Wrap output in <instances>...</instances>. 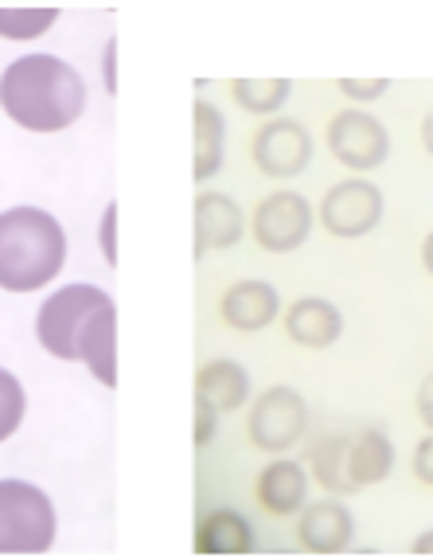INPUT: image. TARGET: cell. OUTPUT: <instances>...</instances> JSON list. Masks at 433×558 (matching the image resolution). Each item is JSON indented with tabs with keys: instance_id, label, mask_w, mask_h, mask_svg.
<instances>
[{
	"instance_id": "obj_12",
	"label": "cell",
	"mask_w": 433,
	"mask_h": 558,
	"mask_svg": "<svg viewBox=\"0 0 433 558\" xmlns=\"http://www.w3.org/2000/svg\"><path fill=\"white\" fill-rule=\"evenodd\" d=\"M297 535H301V547L313 555H340L356 535V520L340 500H316L313 508H304Z\"/></svg>"
},
{
	"instance_id": "obj_5",
	"label": "cell",
	"mask_w": 433,
	"mask_h": 558,
	"mask_svg": "<svg viewBox=\"0 0 433 558\" xmlns=\"http://www.w3.org/2000/svg\"><path fill=\"white\" fill-rule=\"evenodd\" d=\"M309 426V407L293 387H269L254 399L250 407V446L266 449V453H281V449L297 446Z\"/></svg>"
},
{
	"instance_id": "obj_10",
	"label": "cell",
	"mask_w": 433,
	"mask_h": 558,
	"mask_svg": "<svg viewBox=\"0 0 433 558\" xmlns=\"http://www.w3.org/2000/svg\"><path fill=\"white\" fill-rule=\"evenodd\" d=\"M242 207L231 196L219 192H203L195 199V258H203L207 251H231L234 242L242 239L246 223Z\"/></svg>"
},
{
	"instance_id": "obj_29",
	"label": "cell",
	"mask_w": 433,
	"mask_h": 558,
	"mask_svg": "<svg viewBox=\"0 0 433 558\" xmlns=\"http://www.w3.org/2000/svg\"><path fill=\"white\" fill-rule=\"evenodd\" d=\"M422 145L433 153V110L425 113V121H422Z\"/></svg>"
},
{
	"instance_id": "obj_9",
	"label": "cell",
	"mask_w": 433,
	"mask_h": 558,
	"mask_svg": "<svg viewBox=\"0 0 433 558\" xmlns=\"http://www.w3.org/2000/svg\"><path fill=\"white\" fill-rule=\"evenodd\" d=\"M378 219H383V192L368 180H344V184L328 187L321 204V223L336 239H360V234L375 231Z\"/></svg>"
},
{
	"instance_id": "obj_13",
	"label": "cell",
	"mask_w": 433,
	"mask_h": 558,
	"mask_svg": "<svg viewBox=\"0 0 433 558\" xmlns=\"http://www.w3.org/2000/svg\"><path fill=\"white\" fill-rule=\"evenodd\" d=\"M286 332L293 344L301 348H328L340 340L344 332V317L340 308L333 301H321V298H301L289 305L286 313Z\"/></svg>"
},
{
	"instance_id": "obj_17",
	"label": "cell",
	"mask_w": 433,
	"mask_h": 558,
	"mask_svg": "<svg viewBox=\"0 0 433 558\" xmlns=\"http://www.w3.org/2000/svg\"><path fill=\"white\" fill-rule=\"evenodd\" d=\"M390 469H395V446H390L387 434L368 429V434H360L356 441H348V476L356 488L387 481Z\"/></svg>"
},
{
	"instance_id": "obj_1",
	"label": "cell",
	"mask_w": 433,
	"mask_h": 558,
	"mask_svg": "<svg viewBox=\"0 0 433 558\" xmlns=\"http://www.w3.org/2000/svg\"><path fill=\"white\" fill-rule=\"evenodd\" d=\"M36 336L56 360L86 363L101 387H118V308L106 289L63 286L51 293L39 308Z\"/></svg>"
},
{
	"instance_id": "obj_20",
	"label": "cell",
	"mask_w": 433,
	"mask_h": 558,
	"mask_svg": "<svg viewBox=\"0 0 433 558\" xmlns=\"http://www.w3.org/2000/svg\"><path fill=\"white\" fill-rule=\"evenodd\" d=\"M234 98H239L242 110L250 113H274L286 106L293 83L289 78H234L231 83Z\"/></svg>"
},
{
	"instance_id": "obj_24",
	"label": "cell",
	"mask_w": 433,
	"mask_h": 558,
	"mask_svg": "<svg viewBox=\"0 0 433 558\" xmlns=\"http://www.w3.org/2000/svg\"><path fill=\"white\" fill-rule=\"evenodd\" d=\"M340 90L351 94V98H363V102H371V98H383V94L390 90L387 78H375V83H360V78H340Z\"/></svg>"
},
{
	"instance_id": "obj_15",
	"label": "cell",
	"mask_w": 433,
	"mask_h": 558,
	"mask_svg": "<svg viewBox=\"0 0 433 558\" xmlns=\"http://www.w3.org/2000/svg\"><path fill=\"white\" fill-rule=\"evenodd\" d=\"M304 493H309V476L297 461H274L262 469L258 476V500L269 515H293L304 508Z\"/></svg>"
},
{
	"instance_id": "obj_21",
	"label": "cell",
	"mask_w": 433,
	"mask_h": 558,
	"mask_svg": "<svg viewBox=\"0 0 433 558\" xmlns=\"http://www.w3.org/2000/svg\"><path fill=\"white\" fill-rule=\"evenodd\" d=\"M59 20L56 9H0V36L36 39Z\"/></svg>"
},
{
	"instance_id": "obj_8",
	"label": "cell",
	"mask_w": 433,
	"mask_h": 558,
	"mask_svg": "<svg viewBox=\"0 0 433 558\" xmlns=\"http://www.w3.org/2000/svg\"><path fill=\"white\" fill-rule=\"evenodd\" d=\"M250 157H254V165H258L266 177L289 180V177H297V172H304L309 160H313V137H309V130H304L301 121L274 118L254 133Z\"/></svg>"
},
{
	"instance_id": "obj_14",
	"label": "cell",
	"mask_w": 433,
	"mask_h": 558,
	"mask_svg": "<svg viewBox=\"0 0 433 558\" xmlns=\"http://www.w3.org/2000/svg\"><path fill=\"white\" fill-rule=\"evenodd\" d=\"M254 550V527L231 508L207 512L195 527V555H250Z\"/></svg>"
},
{
	"instance_id": "obj_30",
	"label": "cell",
	"mask_w": 433,
	"mask_h": 558,
	"mask_svg": "<svg viewBox=\"0 0 433 558\" xmlns=\"http://www.w3.org/2000/svg\"><path fill=\"white\" fill-rule=\"evenodd\" d=\"M422 262H425V270L433 274V234H430V239L422 242Z\"/></svg>"
},
{
	"instance_id": "obj_11",
	"label": "cell",
	"mask_w": 433,
	"mask_h": 558,
	"mask_svg": "<svg viewBox=\"0 0 433 558\" xmlns=\"http://www.w3.org/2000/svg\"><path fill=\"white\" fill-rule=\"evenodd\" d=\"M277 289L266 281H239L219 298V320L234 332H258L277 317Z\"/></svg>"
},
{
	"instance_id": "obj_3",
	"label": "cell",
	"mask_w": 433,
	"mask_h": 558,
	"mask_svg": "<svg viewBox=\"0 0 433 558\" xmlns=\"http://www.w3.org/2000/svg\"><path fill=\"white\" fill-rule=\"evenodd\" d=\"M67 262V234L56 215L12 207L0 215V289L32 293L56 281Z\"/></svg>"
},
{
	"instance_id": "obj_26",
	"label": "cell",
	"mask_w": 433,
	"mask_h": 558,
	"mask_svg": "<svg viewBox=\"0 0 433 558\" xmlns=\"http://www.w3.org/2000/svg\"><path fill=\"white\" fill-rule=\"evenodd\" d=\"M418 414H422V422L433 429V375H425L422 387H418Z\"/></svg>"
},
{
	"instance_id": "obj_19",
	"label": "cell",
	"mask_w": 433,
	"mask_h": 558,
	"mask_svg": "<svg viewBox=\"0 0 433 558\" xmlns=\"http://www.w3.org/2000/svg\"><path fill=\"white\" fill-rule=\"evenodd\" d=\"M309 465H313V476L328 493H360L348 476V438H321L309 449Z\"/></svg>"
},
{
	"instance_id": "obj_4",
	"label": "cell",
	"mask_w": 433,
	"mask_h": 558,
	"mask_svg": "<svg viewBox=\"0 0 433 558\" xmlns=\"http://www.w3.org/2000/svg\"><path fill=\"white\" fill-rule=\"evenodd\" d=\"M56 543V508L28 481H0V555H44Z\"/></svg>"
},
{
	"instance_id": "obj_22",
	"label": "cell",
	"mask_w": 433,
	"mask_h": 558,
	"mask_svg": "<svg viewBox=\"0 0 433 558\" xmlns=\"http://www.w3.org/2000/svg\"><path fill=\"white\" fill-rule=\"evenodd\" d=\"M24 407H28V399H24L20 379L0 367V441H9L20 429V422H24Z\"/></svg>"
},
{
	"instance_id": "obj_18",
	"label": "cell",
	"mask_w": 433,
	"mask_h": 558,
	"mask_svg": "<svg viewBox=\"0 0 433 558\" xmlns=\"http://www.w3.org/2000/svg\"><path fill=\"white\" fill-rule=\"evenodd\" d=\"M227 121L212 102H195V180H212L222 168Z\"/></svg>"
},
{
	"instance_id": "obj_6",
	"label": "cell",
	"mask_w": 433,
	"mask_h": 558,
	"mask_svg": "<svg viewBox=\"0 0 433 558\" xmlns=\"http://www.w3.org/2000/svg\"><path fill=\"white\" fill-rule=\"evenodd\" d=\"M313 231V207L309 199H301L297 192H274L254 207V219H250V234L262 251L269 254H289L297 251Z\"/></svg>"
},
{
	"instance_id": "obj_7",
	"label": "cell",
	"mask_w": 433,
	"mask_h": 558,
	"mask_svg": "<svg viewBox=\"0 0 433 558\" xmlns=\"http://www.w3.org/2000/svg\"><path fill=\"white\" fill-rule=\"evenodd\" d=\"M328 145L340 165L356 168V172H371L387 160L390 153V133L378 118L363 110H344L328 125Z\"/></svg>"
},
{
	"instance_id": "obj_2",
	"label": "cell",
	"mask_w": 433,
	"mask_h": 558,
	"mask_svg": "<svg viewBox=\"0 0 433 558\" xmlns=\"http://www.w3.org/2000/svg\"><path fill=\"white\" fill-rule=\"evenodd\" d=\"M83 106V78L59 56H24L0 75V110L9 113L20 130L59 133L79 121Z\"/></svg>"
},
{
	"instance_id": "obj_27",
	"label": "cell",
	"mask_w": 433,
	"mask_h": 558,
	"mask_svg": "<svg viewBox=\"0 0 433 558\" xmlns=\"http://www.w3.org/2000/svg\"><path fill=\"white\" fill-rule=\"evenodd\" d=\"M113 215H118V207L106 211V231H101V242H106V258L118 262V254H113Z\"/></svg>"
},
{
	"instance_id": "obj_16",
	"label": "cell",
	"mask_w": 433,
	"mask_h": 558,
	"mask_svg": "<svg viewBox=\"0 0 433 558\" xmlns=\"http://www.w3.org/2000/svg\"><path fill=\"white\" fill-rule=\"evenodd\" d=\"M195 395L212 402L215 410H239L250 399V375L234 360H212L195 375Z\"/></svg>"
},
{
	"instance_id": "obj_25",
	"label": "cell",
	"mask_w": 433,
	"mask_h": 558,
	"mask_svg": "<svg viewBox=\"0 0 433 558\" xmlns=\"http://www.w3.org/2000/svg\"><path fill=\"white\" fill-rule=\"evenodd\" d=\"M414 473L422 484H430L433 488V438H422V446H418L414 453Z\"/></svg>"
},
{
	"instance_id": "obj_28",
	"label": "cell",
	"mask_w": 433,
	"mask_h": 558,
	"mask_svg": "<svg viewBox=\"0 0 433 558\" xmlns=\"http://www.w3.org/2000/svg\"><path fill=\"white\" fill-rule=\"evenodd\" d=\"M410 550H414V555H433V531H425V535H418L414 547H410Z\"/></svg>"
},
{
	"instance_id": "obj_23",
	"label": "cell",
	"mask_w": 433,
	"mask_h": 558,
	"mask_svg": "<svg viewBox=\"0 0 433 558\" xmlns=\"http://www.w3.org/2000/svg\"><path fill=\"white\" fill-rule=\"evenodd\" d=\"M215 418H219V410L195 395V446H207L215 438Z\"/></svg>"
}]
</instances>
